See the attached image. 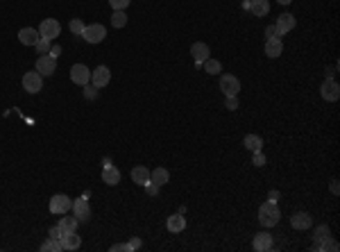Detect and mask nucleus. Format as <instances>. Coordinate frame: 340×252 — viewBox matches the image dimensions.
Segmentation results:
<instances>
[{"label":"nucleus","mask_w":340,"mask_h":252,"mask_svg":"<svg viewBox=\"0 0 340 252\" xmlns=\"http://www.w3.org/2000/svg\"><path fill=\"white\" fill-rule=\"evenodd\" d=\"M279 221H281V211H279L277 202L261 204V209H259V223L263 225V227H274V225H279Z\"/></svg>","instance_id":"obj_1"},{"label":"nucleus","mask_w":340,"mask_h":252,"mask_svg":"<svg viewBox=\"0 0 340 252\" xmlns=\"http://www.w3.org/2000/svg\"><path fill=\"white\" fill-rule=\"evenodd\" d=\"M23 89L27 93H39L44 89V75L37 73V68L30 71V73H25L23 75Z\"/></svg>","instance_id":"obj_2"},{"label":"nucleus","mask_w":340,"mask_h":252,"mask_svg":"<svg viewBox=\"0 0 340 252\" xmlns=\"http://www.w3.org/2000/svg\"><path fill=\"white\" fill-rule=\"evenodd\" d=\"M73 209V200L64 193H57V196L50 198V211L52 214H68V211Z\"/></svg>","instance_id":"obj_3"},{"label":"nucleus","mask_w":340,"mask_h":252,"mask_svg":"<svg viewBox=\"0 0 340 252\" xmlns=\"http://www.w3.org/2000/svg\"><path fill=\"white\" fill-rule=\"evenodd\" d=\"M320 96L327 102H336V100L340 98V86H338V82L334 80V77H327V80L322 82V86H320Z\"/></svg>","instance_id":"obj_4"},{"label":"nucleus","mask_w":340,"mask_h":252,"mask_svg":"<svg viewBox=\"0 0 340 252\" xmlns=\"http://www.w3.org/2000/svg\"><path fill=\"white\" fill-rule=\"evenodd\" d=\"M82 37H84V41H89V43H100L102 39L107 37V27H105V25H100V23L87 25L84 32H82Z\"/></svg>","instance_id":"obj_5"},{"label":"nucleus","mask_w":340,"mask_h":252,"mask_svg":"<svg viewBox=\"0 0 340 252\" xmlns=\"http://www.w3.org/2000/svg\"><path fill=\"white\" fill-rule=\"evenodd\" d=\"M59 32H62V25H59V21H55V19H45V21H41V25H39V34L44 39H52L55 37H59Z\"/></svg>","instance_id":"obj_6"},{"label":"nucleus","mask_w":340,"mask_h":252,"mask_svg":"<svg viewBox=\"0 0 340 252\" xmlns=\"http://www.w3.org/2000/svg\"><path fill=\"white\" fill-rule=\"evenodd\" d=\"M70 80H73V84H89L91 82V71H89L84 64H73L70 66Z\"/></svg>","instance_id":"obj_7"},{"label":"nucleus","mask_w":340,"mask_h":252,"mask_svg":"<svg viewBox=\"0 0 340 252\" xmlns=\"http://www.w3.org/2000/svg\"><path fill=\"white\" fill-rule=\"evenodd\" d=\"M220 91L225 96H238L241 91V82L236 75H220Z\"/></svg>","instance_id":"obj_8"},{"label":"nucleus","mask_w":340,"mask_h":252,"mask_svg":"<svg viewBox=\"0 0 340 252\" xmlns=\"http://www.w3.org/2000/svg\"><path fill=\"white\" fill-rule=\"evenodd\" d=\"M73 216L77 221H89L91 218V204H89L87 196L73 200Z\"/></svg>","instance_id":"obj_9"},{"label":"nucleus","mask_w":340,"mask_h":252,"mask_svg":"<svg viewBox=\"0 0 340 252\" xmlns=\"http://www.w3.org/2000/svg\"><path fill=\"white\" fill-rule=\"evenodd\" d=\"M191 55H193V59H195V66H202V62H206L209 59V55H211V50H209V46L206 43H202V41H198V43H193L191 46Z\"/></svg>","instance_id":"obj_10"},{"label":"nucleus","mask_w":340,"mask_h":252,"mask_svg":"<svg viewBox=\"0 0 340 252\" xmlns=\"http://www.w3.org/2000/svg\"><path fill=\"white\" fill-rule=\"evenodd\" d=\"M109 80H112V71H109L107 66H98L91 73V82H93V86H98V89L107 86L109 84Z\"/></svg>","instance_id":"obj_11"},{"label":"nucleus","mask_w":340,"mask_h":252,"mask_svg":"<svg viewBox=\"0 0 340 252\" xmlns=\"http://www.w3.org/2000/svg\"><path fill=\"white\" fill-rule=\"evenodd\" d=\"M55 68H57V59L50 55H41L37 59V73L41 75H55Z\"/></svg>","instance_id":"obj_12"},{"label":"nucleus","mask_w":340,"mask_h":252,"mask_svg":"<svg viewBox=\"0 0 340 252\" xmlns=\"http://www.w3.org/2000/svg\"><path fill=\"white\" fill-rule=\"evenodd\" d=\"M252 248H254L256 252H268V250H272V236H270L268 232H259V234H254Z\"/></svg>","instance_id":"obj_13"},{"label":"nucleus","mask_w":340,"mask_h":252,"mask_svg":"<svg viewBox=\"0 0 340 252\" xmlns=\"http://www.w3.org/2000/svg\"><path fill=\"white\" fill-rule=\"evenodd\" d=\"M291 225L295 229H309L311 225H313V218H311V214H306V211H297V214L291 216Z\"/></svg>","instance_id":"obj_14"},{"label":"nucleus","mask_w":340,"mask_h":252,"mask_svg":"<svg viewBox=\"0 0 340 252\" xmlns=\"http://www.w3.org/2000/svg\"><path fill=\"white\" fill-rule=\"evenodd\" d=\"M295 25H297V21H295V16H293V14H281V16L277 19V25H274V27H277L279 34H288V32H291Z\"/></svg>","instance_id":"obj_15"},{"label":"nucleus","mask_w":340,"mask_h":252,"mask_svg":"<svg viewBox=\"0 0 340 252\" xmlns=\"http://www.w3.org/2000/svg\"><path fill=\"white\" fill-rule=\"evenodd\" d=\"M39 39H41V34H39L34 27H23V30L19 32V41L23 43V46H37Z\"/></svg>","instance_id":"obj_16"},{"label":"nucleus","mask_w":340,"mask_h":252,"mask_svg":"<svg viewBox=\"0 0 340 252\" xmlns=\"http://www.w3.org/2000/svg\"><path fill=\"white\" fill-rule=\"evenodd\" d=\"M248 7L254 16H268L270 14V0H249Z\"/></svg>","instance_id":"obj_17"},{"label":"nucleus","mask_w":340,"mask_h":252,"mask_svg":"<svg viewBox=\"0 0 340 252\" xmlns=\"http://www.w3.org/2000/svg\"><path fill=\"white\" fill-rule=\"evenodd\" d=\"M102 182L105 184H109V186H116L118 182H120V171H118L116 166H105V171H102Z\"/></svg>","instance_id":"obj_18"},{"label":"nucleus","mask_w":340,"mask_h":252,"mask_svg":"<svg viewBox=\"0 0 340 252\" xmlns=\"http://www.w3.org/2000/svg\"><path fill=\"white\" fill-rule=\"evenodd\" d=\"M62 246H64V250H77V248L82 246V239L77 236V232H68V234H64L62 239Z\"/></svg>","instance_id":"obj_19"},{"label":"nucleus","mask_w":340,"mask_h":252,"mask_svg":"<svg viewBox=\"0 0 340 252\" xmlns=\"http://www.w3.org/2000/svg\"><path fill=\"white\" fill-rule=\"evenodd\" d=\"M168 179H170V173H168L163 166L155 168V171H150V182H155L157 186H163V184H168Z\"/></svg>","instance_id":"obj_20"},{"label":"nucleus","mask_w":340,"mask_h":252,"mask_svg":"<svg viewBox=\"0 0 340 252\" xmlns=\"http://www.w3.org/2000/svg\"><path fill=\"white\" fill-rule=\"evenodd\" d=\"M132 179H134L138 186H145L150 182V171L145 166H136L132 168Z\"/></svg>","instance_id":"obj_21"},{"label":"nucleus","mask_w":340,"mask_h":252,"mask_svg":"<svg viewBox=\"0 0 340 252\" xmlns=\"http://www.w3.org/2000/svg\"><path fill=\"white\" fill-rule=\"evenodd\" d=\"M166 227L170 229V232H184V229H186V218L181 214L170 216V218L166 221Z\"/></svg>","instance_id":"obj_22"},{"label":"nucleus","mask_w":340,"mask_h":252,"mask_svg":"<svg viewBox=\"0 0 340 252\" xmlns=\"http://www.w3.org/2000/svg\"><path fill=\"white\" fill-rule=\"evenodd\" d=\"M243 143H245V148H248L249 152H259V150H263V139H261L259 134H248L245 139H243Z\"/></svg>","instance_id":"obj_23"},{"label":"nucleus","mask_w":340,"mask_h":252,"mask_svg":"<svg viewBox=\"0 0 340 252\" xmlns=\"http://www.w3.org/2000/svg\"><path fill=\"white\" fill-rule=\"evenodd\" d=\"M77 225H80V221H77L75 216H64V218H59V227H62L64 234L77 232Z\"/></svg>","instance_id":"obj_24"},{"label":"nucleus","mask_w":340,"mask_h":252,"mask_svg":"<svg viewBox=\"0 0 340 252\" xmlns=\"http://www.w3.org/2000/svg\"><path fill=\"white\" fill-rule=\"evenodd\" d=\"M281 52H284V43L279 41V39H270V41L266 43V55L268 57L274 59V57H279Z\"/></svg>","instance_id":"obj_25"},{"label":"nucleus","mask_w":340,"mask_h":252,"mask_svg":"<svg viewBox=\"0 0 340 252\" xmlns=\"http://www.w3.org/2000/svg\"><path fill=\"white\" fill-rule=\"evenodd\" d=\"M202 68H204V71H206L209 75H218L220 71H223V64L218 62V59H211V57H209L206 62H202Z\"/></svg>","instance_id":"obj_26"},{"label":"nucleus","mask_w":340,"mask_h":252,"mask_svg":"<svg viewBox=\"0 0 340 252\" xmlns=\"http://www.w3.org/2000/svg\"><path fill=\"white\" fill-rule=\"evenodd\" d=\"M112 25L118 27V30L127 25V14H125V9H116V12L112 14Z\"/></svg>","instance_id":"obj_27"},{"label":"nucleus","mask_w":340,"mask_h":252,"mask_svg":"<svg viewBox=\"0 0 340 252\" xmlns=\"http://www.w3.org/2000/svg\"><path fill=\"white\" fill-rule=\"evenodd\" d=\"M62 250H64V246L59 239H48L44 246H41V252H62Z\"/></svg>","instance_id":"obj_28"},{"label":"nucleus","mask_w":340,"mask_h":252,"mask_svg":"<svg viewBox=\"0 0 340 252\" xmlns=\"http://www.w3.org/2000/svg\"><path fill=\"white\" fill-rule=\"evenodd\" d=\"M317 250H322V252H338L340 250V246L338 243H336L334 239H331V236H327V239L324 241H320V243H317Z\"/></svg>","instance_id":"obj_29"},{"label":"nucleus","mask_w":340,"mask_h":252,"mask_svg":"<svg viewBox=\"0 0 340 252\" xmlns=\"http://www.w3.org/2000/svg\"><path fill=\"white\" fill-rule=\"evenodd\" d=\"M327 236H331V232H329L327 225H320V227H316V232H313V239L320 243V241H324Z\"/></svg>","instance_id":"obj_30"},{"label":"nucleus","mask_w":340,"mask_h":252,"mask_svg":"<svg viewBox=\"0 0 340 252\" xmlns=\"http://www.w3.org/2000/svg\"><path fill=\"white\" fill-rule=\"evenodd\" d=\"M34 48H37V52L39 55H48V50H50V39H39L37 41V46H34Z\"/></svg>","instance_id":"obj_31"},{"label":"nucleus","mask_w":340,"mask_h":252,"mask_svg":"<svg viewBox=\"0 0 340 252\" xmlns=\"http://www.w3.org/2000/svg\"><path fill=\"white\" fill-rule=\"evenodd\" d=\"M84 27H87V25H84V21H82V19H73V21H70V32H73V34H80V37H82Z\"/></svg>","instance_id":"obj_32"},{"label":"nucleus","mask_w":340,"mask_h":252,"mask_svg":"<svg viewBox=\"0 0 340 252\" xmlns=\"http://www.w3.org/2000/svg\"><path fill=\"white\" fill-rule=\"evenodd\" d=\"M252 164L254 166H266V154L261 152V150L259 152H252Z\"/></svg>","instance_id":"obj_33"},{"label":"nucleus","mask_w":340,"mask_h":252,"mask_svg":"<svg viewBox=\"0 0 340 252\" xmlns=\"http://www.w3.org/2000/svg\"><path fill=\"white\" fill-rule=\"evenodd\" d=\"M130 2H132V0H109V5L113 7V12H116V9H127Z\"/></svg>","instance_id":"obj_34"},{"label":"nucleus","mask_w":340,"mask_h":252,"mask_svg":"<svg viewBox=\"0 0 340 252\" xmlns=\"http://www.w3.org/2000/svg\"><path fill=\"white\" fill-rule=\"evenodd\" d=\"M98 96V86H91V84H84V98L93 100Z\"/></svg>","instance_id":"obj_35"},{"label":"nucleus","mask_w":340,"mask_h":252,"mask_svg":"<svg viewBox=\"0 0 340 252\" xmlns=\"http://www.w3.org/2000/svg\"><path fill=\"white\" fill-rule=\"evenodd\" d=\"M279 37H281V34L277 32V27H274V25H268L266 27V39L268 41H270V39H279Z\"/></svg>","instance_id":"obj_36"},{"label":"nucleus","mask_w":340,"mask_h":252,"mask_svg":"<svg viewBox=\"0 0 340 252\" xmlns=\"http://www.w3.org/2000/svg\"><path fill=\"white\" fill-rule=\"evenodd\" d=\"M225 105H227V109H238V96H227V102H225Z\"/></svg>","instance_id":"obj_37"},{"label":"nucleus","mask_w":340,"mask_h":252,"mask_svg":"<svg viewBox=\"0 0 340 252\" xmlns=\"http://www.w3.org/2000/svg\"><path fill=\"white\" fill-rule=\"evenodd\" d=\"M132 246L130 243H116V246H112V252H130Z\"/></svg>","instance_id":"obj_38"},{"label":"nucleus","mask_w":340,"mask_h":252,"mask_svg":"<svg viewBox=\"0 0 340 252\" xmlns=\"http://www.w3.org/2000/svg\"><path fill=\"white\" fill-rule=\"evenodd\" d=\"M50 239H62L64 236V232H62V227H59V225H55V227H50Z\"/></svg>","instance_id":"obj_39"},{"label":"nucleus","mask_w":340,"mask_h":252,"mask_svg":"<svg viewBox=\"0 0 340 252\" xmlns=\"http://www.w3.org/2000/svg\"><path fill=\"white\" fill-rule=\"evenodd\" d=\"M59 52H62V46H50V50H48L50 57H55V59H57V57H59Z\"/></svg>","instance_id":"obj_40"},{"label":"nucleus","mask_w":340,"mask_h":252,"mask_svg":"<svg viewBox=\"0 0 340 252\" xmlns=\"http://www.w3.org/2000/svg\"><path fill=\"white\" fill-rule=\"evenodd\" d=\"M268 200H270V202H277V200H279V191H270V193H268Z\"/></svg>","instance_id":"obj_41"},{"label":"nucleus","mask_w":340,"mask_h":252,"mask_svg":"<svg viewBox=\"0 0 340 252\" xmlns=\"http://www.w3.org/2000/svg\"><path fill=\"white\" fill-rule=\"evenodd\" d=\"M130 246H132V250H138V248H141V239H136L134 236V239L130 241Z\"/></svg>","instance_id":"obj_42"},{"label":"nucleus","mask_w":340,"mask_h":252,"mask_svg":"<svg viewBox=\"0 0 340 252\" xmlns=\"http://www.w3.org/2000/svg\"><path fill=\"white\" fill-rule=\"evenodd\" d=\"M338 191H340L338 179H334V182H331V193H334V196H338Z\"/></svg>","instance_id":"obj_43"},{"label":"nucleus","mask_w":340,"mask_h":252,"mask_svg":"<svg viewBox=\"0 0 340 252\" xmlns=\"http://www.w3.org/2000/svg\"><path fill=\"white\" fill-rule=\"evenodd\" d=\"M277 2H279V5H291L293 0H277Z\"/></svg>","instance_id":"obj_44"},{"label":"nucleus","mask_w":340,"mask_h":252,"mask_svg":"<svg viewBox=\"0 0 340 252\" xmlns=\"http://www.w3.org/2000/svg\"><path fill=\"white\" fill-rule=\"evenodd\" d=\"M248 2H249V0H248Z\"/></svg>","instance_id":"obj_45"}]
</instances>
